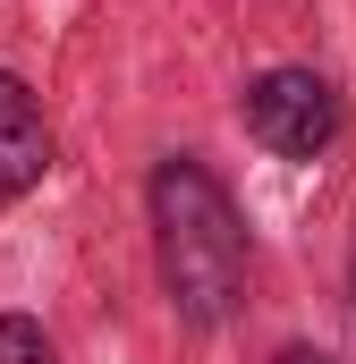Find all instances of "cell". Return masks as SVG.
Returning <instances> with one entry per match:
<instances>
[{
	"instance_id": "6da1fadb",
	"label": "cell",
	"mask_w": 356,
	"mask_h": 364,
	"mask_svg": "<svg viewBox=\"0 0 356 364\" xmlns=\"http://www.w3.org/2000/svg\"><path fill=\"white\" fill-rule=\"evenodd\" d=\"M145 220H153V272H162L170 314L187 331H221L246 305V220H238L229 186L212 178V161H195V153L153 161Z\"/></svg>"
},
{
	"instance_id": "7a4b0ae2",
	"label": "cell",
	"mask_w": 356,
	"mask_h": 364,
	"mask_svg": "<svg viewBox=\"0 0 356 364\" xmlns=\"http://www.w3.org/2000/svg\"><path fill=\"white\" fill-rule=\"evenodd\" d=\"M238 127L263 144L271 161H323L331 144H340V127H348V110H340V85L323 77V68H263L255 85L238 93Z\"/></svg>"
},
{
	"instance_id": "3957f363",
	"label": "cell",
	"mask_w": 356,
	"mask_h": 364,
	"mask_svg": "<svg viewBox=\"0 0 356 364\" xmlns=\"http://www.w3.org/2000/svg\"><path fill=\"white\" fill-rule=\"evenodd\" d=\"M51 178V119L17 68H0V203H26Z\"/></svg>"
},
{
	"instance_id": "277c9868",
	"label": "cell",
	"mask_w": 356,
	"mask_h": 364,
	"mask_svg": "<svg viewBox=\"0 0 356 364\" xmlns=\"http://www.w3.org/2000/svg\"><path fill=\"white\" fill-rule=\"evenodd\" d=\"M0 364H60V348L34 314H0Z\"/></svg>"
},
{
	"instance_id": "5b68a950",
	"label": "cell",
	"mask_w": 356,
	"mask_h": 364,
	"mask_svg": "<svg viewBox=\"0 0 356 364\" xmlns=\"http://www.w3.org/2000/svg\"><path fill=\"white\" fill-rule=\"evenodd\" d=\"M271 364H340V356H323V348H280Z\"/></svg>"
},
{
	"instance_id": "8992f818",
	"label": "cell",
	"mask_w": 356,
	"mask_h": 364,
	"mask_svg": "<svg viewBox=\"0 0 356 364\" xmlns=\"http://www.w3.org/2000/svg\"><path fill=\"white\" fill-rule=\"evenodd\" d=\"M348 314H356V263H348Z\"/></svg>"
}]
</instances>
